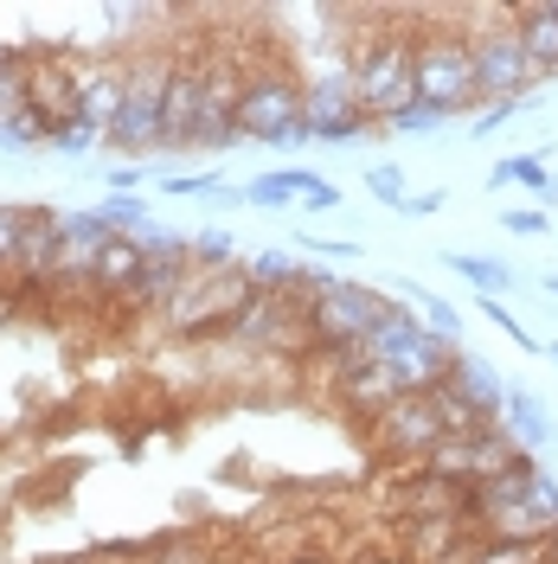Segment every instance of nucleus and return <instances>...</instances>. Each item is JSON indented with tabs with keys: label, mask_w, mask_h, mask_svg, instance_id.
<instances>
[{
	"label": "nucleus",
	"mask_w": 558,
	"mask_h": 564,
	"mask_svg": "<svg viewBox=\"0 0 558 564\" xmlns=\"http://www.w3.org/2000/svg\"><path fill=\"white\" fill-rule=\"evenodd\" d=\"M353 77H360V109L366 122H391L398 109L418 104V33L411 26H379L353 45Z\"/></svg>",
	"instance_id": "nucleus-1"
},
{
	"label": "nucleus",
	"mask_w": 558,
	"mask_h": 564,
	"mask_svg": "<svg viewBox=\"0 0 558 564\" xmlns=\"http://www.w3.org/2000/svg\"><path fill=\"white\" fill-rule=\"evenodd\" d=\"M398 308V295H385L373 282H353V276H328L314 289L309 302H302V315H309V352H353L373 340V327Z\"/></svg>",
	"instance_id": "nucleus-2"
},
{
	"label": "nucleus",
	"mask_w": 558,
	"mask_h": 564,
	"mask_svg": "<svg viewBox=\"0 0 558 564\" xmlns=\"http://www.w3.org/2000/svg\"><path fill=\"white\" fill-rule=\"evenodd\" d=\"M238 141L257 148H309V116H302V77L289 65H250L245 97H238Z\"/></svg>",
	"instance_id": "nucleus-3"
},
{
	"label": "nucleus",
	"mask_w": 558,
	"mask_h": 564,
	"mask_svg": "<svg viewBox=\"0 0 558 564\" xmlns=\"http://www.w3.org/2000/svg\"><path fill=\"white\" fill-rule=\"evenodd\" d=\"M418 104L450 116H475L482 109V84H475V45L469 26H423L418 33Z\"/></svg>",
	"instance_id": "nucleus-4"
},
{
	"label": "nucleus",
	"mask_w": 558,
	"mask_h": 564,
	"mask_svg": "<svg viewBox=\"0 0 558 564\" xmlns=\"http://www.w3.org/2000/svg\"><path fill=\"white\" fill-rule=\"evenodd\" d=\"M168 70H174V52H161V45L129 52V90H122V116L109 135V148L122 161L161 154V141H168Z\"/></svg>",
	"instance_id": "nucleus-5"
},
{
	"label": "nucleus",
	"mask_w": 558,
	"mask_h": 564,
	"mask_svg": "<svg viewBox=\"0 0 558 564\" xmlns=\"http://www.w3.org/2000/svg\"><path fill=\"white\" fill-rule=\"evenodd\" d=\"M302 116H309V135L328 141V148H353V141L373 135L366 109H360V77L353 65H314L302 77Z\"/></svg>",
	"instance_id": "nucleus-6"
},
{
	"label": "nucleus",
	"mask_w": 558,
	"mask_h": 564,
	"mask_svg": "<svg viewBox=\"0 0 558 564\" xmlns=\"http://www.w3.org/2000/svg\"><path fill=\"white\" fill-rule=\"evenodd\" d=\"M469 45H475V84H482V104H526L533 97V65L521 52V33H514V7H489V26H469Z\"/></svg>",
	"instance_id": "nucleus-7"
},
{
	"label": "nucleus",
	"mask_w": 558,
	"mask_h": 564,
	"mask_svg": "<svg viewBox=\"0 0 558 564\" xmlns=\"http://www.w3.org/2000/svg\"><path fill=\"white\" fill-rule=\"evenodd\" d=\"M373 443H379V456L405 462V468H423L450 443V423H443L437 391H405L398 404H385L379 417H373Z\"/></svg>",
	"instance_id": "nucleus-8"
},
{
	"label": "nucleus",
	"mask_w": 558,
	"mask_h": 564,
	"mask_svg": "<svg viewBox=\"0 0 558 564\" xmlns=\"http://www.w3.org/2000/svg\"><path fill=\"white\" fill-rule=\"evenodd\" d=\"M200 109H206V52L180 45L174 70H168V141H161V154H180L200 141Z\"/></svg>",
	"instance_id": "nucleus-9"
},
{
	"label": "nucleus",
	"mask_w": 558,
	"mask_h": 564,
	"mask_svg": "<svg viewBox=\"0 0 558 564\" xmlns=\"http://www.w3.org/2000/svg\"><path fill=\"white\" fill-rule=\"evenodd\" d=\"M245 70L250 65L225 58V52H206V109H200V141H193V148L225 154V148L238 141V97H245Z\"/></svg>",
	"instance_id": "nucleus-10"
},
{
	"label": "nucleus",
	"mask_w": 558,
	"mask_h": 564,
	"mask_svg": "<svg viewBox=\"0 0 558 564\" xmlns=\"http://www.w3.org/2000/svg\"><path fill=\"white\" fill-rule=\"evenodd\" d=\"M552 527H558V481L539 468V475L526 481L521 500L494 507L482 532H494V539H526V545H546V539H552Z\"/></svg>",
	"instance_id": "nucleus-11"
},
{
	"label": "nucleus",
	"mask_w": 558,
	"mask_h": 564,
	"mask_svg": "<svg viewBox=\"0 0 558 564\" xmlns=\"http://www.w3.org/2000/svg\"><path fill=\"white\" fill-rule=\"evenodd\" d=\"M58 250H65V231H58V212L52 206H26V231H20V250H13V289L33 295L39 282H52L58 270Z\"/></svg>",
	"instance_id": "nucleus-12"
},
{
	"label": "nucleus",
	"mask_w": 558,
	"mask_h": 564,
	"mask_svg": "<svg viewBox=\"0 0 558 564\" xmlns=\"http://www.w3.org/2000/svg\"><path fill=\"white\" fill-rule=\"evenodd\" d=\"M122 90H129V58H97L77 70V122H90L104 148L116 135V116H122Z\"/></svg>",
	"instance_id": "nucleus-13"
},
{
	"label": "nucleus",
	"mask_w": 558,
	"mask_h": 564,
	"mask_svg": "<svg viewBox=\"0 0 558 564\" xmlns=\"http://www.w3.org/2000/svg\"><path fill=\"white\" fill-rule=\"evenodd\" d=\"M501 423H507V436L521 443L526 456H533V449H546V443H558L552 404H546V398H539L533 386H521V379H507V398H501Z\"/></svg>",
	"instance_id": "nucleus-14"
},
{
	"label": "nucleus",
	"mask_w": 558,
	"mask_h": 564,
	"mask_svg": "<svg viewBox=\"0 0 558 564\" xmlns=\"http://www.w3.org/2000/svg\"><path fill=\"white\" fill-rule=\"evenodd\" d=\"M141 270H148V257H141L136 238H109V245L97 250V263H90V295H97V302H122V308H129Z\"/></svg>",
	"instance_id": "nucleus-15"
},
{
	"label": "nucleus",
	"mask_w": 558,
	"mask_h": 564,
	"mask_svg": "<svg viewBox=\"0 0 558 564\" xmlns=\"http://www.w3.org/2000/svg\"><path fill=\"white\" fill-rule=\"evenodd\" d=\"M514 33H521V52L533 65V77L539 84L558 77V7L552 0H521L514 7Z\"/></svg>",
	"instance_id": "nucleus-16"
},
{
	"label": "nucleus",
	"mask_w": 558,
	"mask_h": 564,
	"mask_svg": "<svg viewBox=\"0 0 558 564\" xmlns=\"http://www.w3.org/2000/svg\"><path fill=\"white\" fill-rule=\"evenodd\" d=\"M437 391H455V398H469V404H482V411H494L501 417V398H507V379L494 372L482 352H462L455 347V359H450V372H443V386Z\"/></svg>",
	"instance_id": "nucleus-17"
},
{
	"label": "nucleus",
	"mask_w": 558,
	"mask_h": 564,
	"mask_svg": "<svg viewBox=\"0 0 558 564\" xmlns=\"http://www.w3.org/2000/svg\"><path fill=\"white\" fill-rule=\"evenodd\" d=\"M489 193H507V186H526V193H539V212L558 199V180L552 167H546V154H501L489 167V180H482Z\"/></svg>",
	"instance_id": "nucleus-18"
},
{
	"label": "nucleus",
	"mask_w": 558,
	"mask_h": 564,
	"mask_svg": "<svg viewBox=\"0 0 558 564\" xmlns=\"http://www.w3.org/2000/svg\"><path fill=\"white\" fill-rule=\"evenodd\" d=\"M443 270H455L462 282H475V289H482V295H494V302L521 282V270H514V263H501V257H475V250H443Z\"/></svg>",
	"instance_id": "nucleus-19"
},
{
	"label": "nucleus",
	"mask_w": 558,
	"mask_h": 564,
	"mask_svg": "<svg viewBox=\"0 0 558 564\" xmlns=\"http://www.w3.org/2000/svg\"><path fill=\"white\" fill-rule=\"evenodd\" d=\"M245 276L257 295H296V276H302V257L296 250H250Z\"/></svg>",
	"instance_id": "nucleus-20"
},
{
	"label": "nucleus",
	"mask_w": 558,
	"mask_h": 564,
	"mask_svg": "<svg viewBox=\"0 0 558 564\" xmlns=\"http://www.w3.org/2000/svg\"><path fill=\"white\" fill-rule=\"evenodd\" d=\"M398 302H411V308L430 321V334H443V340H462V327H469L450 295H430V289H423V282H411V276H398Z\"/></svg>",
	"instance_id": "nucleus-21"
},
{
	"label": "nucleus",
	"mask_w": 558,
	"mask_h": 564,
	"mask_svg": "<svg viewBox=\"0 0 558 564\" xmlns=\"http://www.w3.org/2000/svg\"><path fill=\"white\" fill-rule=\"evenodd\" d=\"M296 193H302V167H277V174H257V180L238 186V199H245L250 212H289Z\"/></svg>",
	"instance_id": "nucleus-22"
},
{
	"label": "nucleus",
	"mask_w": 558,
	"mask_h": 564,
	"mask_svg": "<svg viewBox=\"0 0 558 564\" xmlns=\"http://www.w3.org/2000/svg\"><path fill=\"white\" fill-rule=\"evenodd\" d=\"M161 193H168V199H200V206H218V212L245 206V199H238V186H225L218 174H168V180H161Z\"/></svg>",
	"instance_id": "nucleus-23"
},
{
	"label": "nucleus",
	"mask_w": 558,
	"mask_h": 564,
	"mask_svg": "<svg viewBox=\"0 0 558 564\" xmlns=\"http://www.w3.org/2000/svg\"><path fill=\"white\" fill-rule=\"evenodd\" d=\"M469 564H546V545H526V539H494V532H475V545H469Z\"/></svg>",
	"instance_id": "nucleus-24"
},
{
	"label": "nucleus",
	"mask_w": 558,
	"mask_h": 564,
	"mask_svg": "<svg viewBox=\"0 0 558 564\" xmlns=\"http://www.w3.org/2000/svg\"><path fill=\"white\" fill-rule=\"evenodd\" d=\"M193 270L200 276H218V270H245V257H238V245L212 225V231H193Z\"/></svg>",
	"instance_id": "nucleus-25"
},
{
	"label": "nucleus",
	"mask_w": 558,
	"mask_h": 564,
	"mask_svg": "<svg viewBox=\"0 0 558 564\" xmlns=\"http://www.w3.org/2000/svg\"><path fill=\"white\" fill-rule=\"evenodd\" d=\"M26 97H33V58L26 52H0V116L26 109Z\"/></svg>",
	"instance_id": "nucleus-26"
},
{
	"label": "nucleus",
	"mask_w": 558,
	"mask_h": 564,
	"mask_svg": "<svg viewBox=\"0 0 558 564\" xmlns=\"http://www.w3.org/2000/svg\"><path fill=\"white\" fill-rule=\"evenodd\" d=\"M97 218H104L116 238H136L141 225H154L148 199H136V193H109V199H97Z\"/></svg>",
	"instance_id": "nucleus-27"
},
{
	"label": "nucleus",
	"mask_w": 558,
	"mask_h": 564,
	"mask_svg": "<svg viewBox=\"0 0 558 564\" xmlns=\"http://www.w3.org/2000/svg\"><path fill=\"white\" fill-rule=\"evenodd\" d=\"M0 148H52V122H45L33 104L13 109V116L0 122Z\"/></svg>",
	"instance_id": "nucleus-28"
},
{
	"label": "nucleus",
	"mask_w": 558,
	"mask_h": 564,
	"mask_svg": "<svg viewBox=\"0 0 558 564\" xmlns=\"http://www.w3.org/2000/svg\"><path fill=\"white\" fill-rule=\"evenodd\" d=\"M366 193H373L379 206L405 212V199H411V186H405V167H398V161H373V167H366Z\"/></svg>",
	"instance_id": "nucleus-29"
},
{
	"label": "nucleus",
	"mask_w": 558,
	"mask_h": 564,
	"mask_svg": "<svg viewBox=\"0 0 558 564\" xmlns=\"http://www.w3.org/2000/svg\"><path fill=\"white\" fill-rule=\"evenodd\" d=\"M482 315H489V327H494V334H507V340H514L521 352H546V340H539V334H526V321L514 315L507 302H494V295H482Z\"/></svg>",
	"instance_id": "nucleus-30"
},
{
	"label": "nucleus",
	"mask_w": 558,
	"mask_h": 564,
	"mask_svg": "<svg viewBox=\"0 0 558 564\" xmlns=\"http://www.w3.org/2000/svg\"><path fill=\"white\" fill-rule=\"evenodd\" d=\"M437 129H443V116H437V109H423V104L398 109V116L385 122V135H405V141H423V135H437Z\"/></svg>",
	"instance_id": "nucleus-31"
},
{
	"label": "nucleus",
	"mask_w": 558,
	"mask_h": 564,
	"mask_svg": "<svg viewBox=\"0 0 558 564\" xmlns=\"http://www.w3.org/2000/svg\"><path fill=\"white\" fill-rule=\"evenodd\" d=\"M20 231H26V206H7V199H0V282L13 276V250H20Z\"/></svg>",
	"instance_id": "nucleus-32"
},
{
	"label": "nucleus",
	"mask_w": 558,
	"mask_h": 564,
	"mask_svg": "<svg viewBox=\"0 0 558 564\" xmlns=\"http://www.w3.org/2000/svg\"><path fill=\"white\" fill-rule=\"evenodd\" d=\"M90 148H104V135H97L90 122H77V116H71L65 129H52V154H71V161H77V154H90Z\"/></svg>",
	"instance_id": "nucleus-33"
},
{
	"label": "nucleus",
	"mask_w": 558,
	"mask_h": 564,
	"mask_svg": "<svg viewBox=\"0 0 558 564\" xmlns=\"http://www.w3.org/2000/svg\"><path fill=\"white\" fill-rule=\"evenodd\" d=\"M296 206H302V212H334V206H341V186H334V180H321L314 167H302V193H296Z\"/></svg>",
	"instance_id": "nucleus-34"
},
{
	"label": "nucleus",
	"mask_w": 558,
	"mask_h": 564,
	"mask_svg": "<svg viewBox=\"0 0 558 564\" xmlns=\"http://www.w3.org/2000/svg\"><path fill=\"white\" fill-rule=\"evenodd\" d=\"M501 231H507V238H546V231H552V218H546L539 206H507V212H501Z\"/></svg>",
	"instance_id": "nucleus-35"
},
{
	"label": "nucleus",
	"mask_w": 558,
	"mask_h": 564,
	"mask_svg": "<svg viewBox=\"0 0 558 564\" xmlns=\"http://www.w3.org/2000/svg\"><path fill=\"white\" fill-rule=\"evenodd\" d=\"M521 109L526 104H482V109H475V129H469V141H494L507 122H514V116H521Z\"/></svg>",
	"instance_id": "nucleus-36"
},
{
	"label": "nucleus",
	"mask_w": 558,
	"mask_h": 564,
	"mask_svg": "<svg viewBox=\"0 0 558 564\" xmlns=\"http://www.w3.org/2000/svg\"><path fill=\"white\" fill-rule=\"evenodd\" d=\"M296 250H309V257H334V263H360V245H353V238H314V231H296Z\"/></svg>",
	"instance_id": "nucleus-37"
},
{
	"label": "nucleus",
	"mask_w": 558,
	"mask_h": 564,
	"mask_svg": "<svg viewBox=\"0 0 558 564\" xmlns=\"http://www.w3.org/2000/svg\"><path fill=\"white\" fill-rule=\"evenodd\" d=\"M148 564H212V552L200 545V539H174V532H168V539H161V552H154Z\"/></svg>",
	"instance_id": "nucleus-38"
},
{
	"label": "nucleus",
	"mask_w": 558,
	"mask_h": 564,
	"mask_svg": "<svg viewBox=\"0 0 558 564\" xmlns=\"http://www.w3.org/2000/svg\"><path fill=\"white\" fill-rule=\"evenodd\" d=\"M104 180H109V193H136V186H148V161H116Z\"/></svg>",
	"instance_id": "nucleus-39"
},
{
	"label": "nucleus",
	"mask_w": 558,
	"mask_h": 564,
	"mask_svg": "<svg viewBox=\"0 0 558 564\" xmlns=\"http://www.w3.org/2000/svg\"><path fill=\"white\" fill-rule=\"evenodd\" d=\"M430 212H443V193H411L405 199V218H430Z\"/></svg>",
	"instance_id": "nucleus-40"
},
{
	"label": "nucleus",
	"mask_w": 558,
	"mask_h": 564,
	"mask_svg": "<svg viewBox=\"0 0 558 564\" xmlns=\"http://www.w3.org/2000/svg\"><path fill=\"white\" fill-rule=\"evenodd\" d=\"M282 564H334V558H328V552H309V545H302L296 558H282Z\"/></svg>",
	"instance_id": "nucleus-41"
},
{
	"label": "nucleus",
	"mask_w": 558,
	"mask_h": 564,
	"mask_svg": "<svg viewBox=\"0 0 558 564\" xmlns=\"http://www.w3.org/2000/svg\"><path fill=\"white\" fill-rule=\"evenodd\" d=\"M360 564H411V558H405V552H366Z\"/></svg>",
	"instance_id": "nucleus-42"
},
{
	"label": "nucleus",
	"mask_w": 558,
	"mask_h": 564,
	"mask_svg": "<svg viewBox=\"0 0 558 564\" xmlns=\"http://www.w3.org/2000/svg\"><path fill=\"white\" fill-rule=\"evenodd\" d=\"M539 289H546V295L558 302V270H546V282H539Z\"/></svg>",
	"instance_id": "nucleus-43"
},
{
	"label": "nucleus",
	"mask_w": 558,
	"mask_h": 564,
	"mask_svg": "<svg viewBox=\"0 0 558 564\" xmlns=\"http://www.w3.org/2000/svg\"><path fill=\"white\" fill-rule=\"evenodd\" d=\"M546 564H558V527H552V539H546Z\"/></svg>",
	"instance_id": "nucleus-44"
},
{
	"label": "nucleus",
	"mask_w": 558,
	"mask_h": 564,
	"mask_svg": "<svg viewBox=\"0 0 558 564\" xmlns=\"http://www.w3.org/2000/svg\"><path fill=\"white\" fill-rule=\"evenodd\" d=\"M546 359H552V366H558V340H546Z\"/></svg>",
	"instance_id": "nucleus-45"
}]
</instances>
